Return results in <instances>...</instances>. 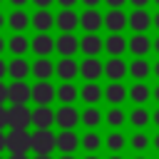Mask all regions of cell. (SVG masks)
<instances>
[{"label":"cell","mask_w":159,"mask_h":159,"mask_svg":"<svg viewBox=\"0 0 159 159\" xmlns=\"http://www.w3.org/2000/svg\"><path fill=\"white\" fill-rule=\"evenodd\" d=\"M132 5H137V10H144V5L149 2V0H129Z\"/></svg>","instance_id":"cell-43"},{"label":"cell","mask_w":159,"mask_h":159,"mask_svg":"<svg viewBox=\"0 0 159 159\" xmlns=\"http://www.w3.org/2000/svg\"><path fill=\"white\" fill-rule=\"evenodd\" d=\"M152 70H154V75H157V77H159V62H157V65H154V67H152Z\"/></svg>","instance_id":"cell-51"},{"label":"cell","mask_w":159,"mask_h":159,"mask_svg":"<svg viewBox=\"0 0 159 159\" xmlns=\"http://www.w3.org/2000/svg\"><path fill=\"white\" fill-rule=\"evenodd\" d=\"M5 99H7V87L0 82V107H2V102H5Z\"/></svg>","instance_id":"cell-40"},{"label":"cell","mask_w":159,"mask_h":159,"mask_svg":"<svg viewBox=\"0 0 159 159\" xmlns=\"http://www.w3.org/2000/svg\"><path fill=\"white\" fill-rule=\"evenodd\" d=\"M102 144H104V142H102V137H99L97 132H87V134L82 137V142H80V147H82L87 154H94Z\"/></svg>","instance_id":"cell-34"},{"label":"cell","mask_w":159,"mask_h":159,"mask_svg":"<svg viewBox=\"0 0 159 159\" xmlns=\"http://www.w3.org/2000/svg\"><path fill=\"white\" fill-rule=\"evenodd\" d=\"M57 149V137L50 129H37L32 134V152H37V157H50Z\"/></svg>","instance_id":"cell-1"},{"label":"cell","mask_w":159,"mask_h":159,"mask_svg":"<svg viewBox=\"0 0 159 159\" xmlns=\"http://www.w3.org/2000/svg\"><path fill=\"white\" fill-rule=\"evenodd\" d=\"M129 147H132L134 152H144V149H149V134H144V132H134V134L129 137Z\"/></svg>","instance_id":"cell-36"},{"label":"cell","mask_w":159,"mask_h":159,"mask_svg":"<svg viewBox=\"0 0 159 159\" xmlns=\"http://www.w3.org/2000/svg\"><path fill=\"white\" fill-rule=\"evenodd\" d=\"M57 97V89L50 82H37L32 87V99L37 102V107H50V102Z\"/></svg>","instance_id":"cell-6"},{"label":"cell","mask_w":159,"mask_h":159,"mask_svg":"<svg viewBox=\"0 0 159 159\" xmlns=\"http://www.w3.org/2000/svg\"><path fill=\"white\" fill-rule=\"evenodd\" d=\"M32 124H35L37 129H50V127L55 124V112H52L50 107H37V109H32Z\"/></svg>","instance_id":"cell-16"},{"label":"cell","mask_w":159,"mask_h":159,"mask_svg":"<svg viewBox=\"0 0 159 159\" xmlns=\"http://www.w3.org/2000/svg\"><path fill=\"white\" fill-rule=\"evenodd\" d=\"M127 47H129V42H127L122 35H109V37L104 40V50H107L112 57H119Z\"/></svg>","instance_id":"cell-23"},{"label":"cell","mask_w":159,"mask_h":159,"mask_svg":"<svg viewBox=\"0 0 159 159\" xmlns=\"http://www.w3.org/2000/svg\"><path fill=\"white\" fill-rule=\"evenodd\" d=\"M80 25L87 30V35H92V32H97V30L104 25V17H102L97 10H84V12L80 15Z\"/></svg>","instance_id":"cell-14"},{"label":"cell","mask_w":159,"mask_h":159,"mask_svg":"<svg viewBox=\"0 0 159 159\" xmlns=\"http://www.w3.org/2000/svg\"><path fill=\"white\" fill-rule=\"evenodd\" d=\"M10 159H27V154H10Z\"/></svg>","instance_id":"cell-49"},{"label":"cell","mask_w":159,"mask_h":159,"mask_svg":"<svg viewBox=\"0 0 159 159\" xmlns=\"http://www.w3.org/2000/svg\"><path fill=\"white\" fill-rule=\"evenodd\" d=\"M154 22V17H149V12L147 10H134L132 15H129V27L139 35V32H144V30H149V25Z\"/></svg>","instance_id":"cell-19"},{"label":"cell","mask_w":159,"mask_h":159,"mask_svg":"<svg viewBox=\"0 0 159 159\" xmlns=\"http://www.w3.org/2000/svg\"><path fill=\"white\" fill-rule=\"evenodd\" d=\"M10 2H12L15 7H20V10H22V5H25V2H30V0H10Z\"/></svg>","instance_id":"cell-45"},{"label":"cell","mask_w":159,"mask_h":159,"mask_svg":"<svg viewBox=\"0 0 159 159\" xmlns=\"http://www.w3.org/2000/svg\"><path fill=\"white\" fill-rule=\"evenodd\" d=\"M152 122L159 127V109H154V114H152Z\"/></svg>","instance_id":"cell-46"},{"label":"cell","mask_w":159,"mask_h":159,"mask_svg":"<svg viewBox=\"0 0 159 159\" xmlns=\"http://www.w3.org/2000/svg\"><path fill=\"white\" fill-rule=\"evenodd\" d=\"M2 149H7V134H2V129H0V152Z\"/></svg>","instance_id":"cell-42"},{"label":"cell","mask_w":159,"mask_h":159,"mask_svg":"<svg viewBox=\"0 0 159 159\" xmlns=\"http://www.w3.org/2000/svg\"><path fill=\"white\" fill-rule=\"evenodd\" d=\"M152 94H154V99H157V102H159V84H157V87H154V92H152Z\"/></svg>","instance_id":"cell-50"},{"label":"cell","mask_w":159,"mask_h":159,"mask_svg":"<svg viewBox=\"0 0 159 159\" xmlns=\"http://www.w3.org/2000/svg\"><path fill=\"white\" fill-rule=\"evenodd\" d=\"M2 50H5V40L0 37V52H2Z\"/></svg>","instance_id":"cell-55"},{"label":"cell","mask_w":159,"mask_h":159,"mask_svg":"<svg viewBox=\"0 0 159 159\" xmlns=\"http://www.w3.org/2000/svg\"><path fill=\"white\" fill-rule=\"evenodd\" d=\"M30 22H32V17H30V15L25 12V10H15V12H12L10 17H7V25H10V27H12V30H15L17 35H20V32H22V30H25V27H27Z\"/></svg>","instance_id":"cell-27"},{"label":"cell","mask_w":159,"mask_h":159,"mask_svg":"<svg viewBox=\"0 0 159 159\" xmlns=\"http://www.w3.org/2000/svg\"><path fill=\"white\" fill-rule=\"evenodd\" d=\"M52 50H55V40H52L47 32H37V37L32 40V52H35L37 57H47Z\"/></svg>","instance_id":"cell-15"},{"label":"cell","mask_w":159,"mask_h":159,"mask_svg":"<svg viewBox=\"0 0 159 159\" xmlns=\"http://www.w3.org/2000/svg\"><path fill=\"white\" fill-rule=\"evenodd\" d=\"M80 75H82L87 82H94V80H99V75H104V65H102L97 57H87V60L80 65Z\"/></svg>","instance_id":"cell-9"},{"label":"cell","mask_w":159,"mask_h":159,"mask_svg":"<svg viewBox=\"0 0 159 159\" xmlns=\"http://www.w3.org/2000/svg\"><path fill=\"white\" fill-rule=\"evenodd\" d=\"M84 159H99V157H97V154H87Z\"/></svg>","instance_id":"cell-56"},{"label":"cell","mask_w":159,"mask_h":159,"mask_svg":"<svg viewBox=\"0 0 159 159\" xmlns=\"http://www.w3.org/2000/svg\"><path fill=\"white\" fill-rule=\"evenodd\" d=\"M52 72H55V65H52L47 57H37V60H35V65H32V75L37 77V82H47V80L52 77Z\"/></svg>","instance_id":"cell-21"},{"label":"cell","mask_w":159,"mask_h":159,"mask_svg":"<svg viewBox=\"0 0 159 159\" xmlns=\"http://www.w3.org/2000/svg\"><path fill=\"white\" fill-rule=\"evenodd\" d=\"M154 2H157V5H159V0H154Z\"/></svg>","instance_id":"cell-61"},{"label":"cell","mask_w":159,"mask_h":159,"mask_svg":"<svg viewBox=\"0 0 159 159\" xmlns=\"http://www.w3.org/2000/svg\"><path fill=\"white\" fill-rule=\"evenodd\" d=\"M80 50H82L87 57H97V55L104 50V40L97 37L94 32H92V35H84V37L80 40Z\"/></svg>","instance_id":"cell-12"},{"label":"cell","mask_w":159,"mask_h":159,"mask_svg":"<svg viewBox=\"0 0 159 159\" xmlns=\"http://www.w3.org/2000/svg\"><path fill=\"white\" fill-rule=\"evenodd\" d=\"M5 124H7V109H2V107H0V129H2Z\"/></svg>","instance_id":"cell-39"},{"label":"cell","mask_w":159,"mask_h":159,"mask_svg":"<svg viewBox=\"0 0 159 159\" xmlns=\"http://www.w3.org/2000/svg\"><path fill=\"white\" fill-rule=\"evenodd\" d=\"M149 47H152V42H149V37H147L144 32H139V35H134V37L129 40V52L137 55V57H144V55L149 52Z\"/></svg>","instance_id":"cell-24"},{"label":"cell","mask_w":159,"mask_h":159,"mask_svg":"<svg viewBox=\"0 0 159 159\" xmlns=\"http://www.w3.org/2000/svg\"><path fill=\"white\" fill-rule=\"evenodd\" d=\"M127 72H129V67H127V62H124L122 57H112V60H107V65H104V75H107L112 82H119Z\"/></svg>","instance_id":"cell-13"},{"label":"cell","mask_w":159,"mask_h":159,"mask_svg":"<svg viewBox=\"0 0 159 159\" xmlns=\"http://www.w3.org/2000/svg\"><path fill=\"white\" fill-rule=\"evenodd\" d=\"M80 122H82V114H80L72 104H62V107L55 112V124H57L62 132H72Z\"/></svg>","instance_id":"cell-3"},{"label":"cell","mask_w":159,"mask_h":159,"mask_svg":"<svg viewBox=\"0 0 159 159\" xmlns=\"http://www.w3.org/2000/svg\"><path fill=\"white\" fill-rule=\"evenodd\" d=\"M109 159H124V157H119V154H112V157H109Z\"/></svg>","instance_id":"cell-58"},{"label":"cell","mask_w":159,"mask_h":159,"mask_svg":"<svg viewBox=\"0 0 159 159\" xmlns=\"http://www.w3.org/2000/svg\"><path fill=\"white\" fill-rule=\"evenodd\" d=\"M149 94H152V92H149V87H147L144 82H137V84L129 87V99H132L134 104H139V107L149 99Z\"/></svg>","instance_id":"cell-32"},{"label":"cell","mask_w":159,"mask_h":159,"mask_svg":"<svg viewBox=\"0 0 159 159\" xmlns=\"http://www.w3.org/2000/svg\"><path fill=\"white\" fill-rule=\"evenodd\" d=\"M127 97H129V89H127L122 82H109V84L104 87V99H107L109 104H114V107L122 104Z\"/></svg>","instance_id":"cell-11"},{"label":"cell","mask_w":159,"mask_h":159,"mask_svg":"<svg viewBox=\"0 0 159 159\" xmlns=\"http://www.w3.org/2000/svg\"><path fill=\"white\" fill-rule=\"evenodd\" d=\"M2 25H5V17H2V12H0V27H2Z\"/></svg>","instance_id":"cell-57"},{"label":"cell","mask_w":159,"mask_h":159,"mask_svg":"<svg viewBox=\"0 0 159 159\" xmlns=\"http://www.w3.org/2000/svg\"><path fill=\"white\" fill-rule=\"evenodd\" d=\"M152 122V117H149V109H144V107H137V109H132L129 112V124L137 129V132H142L147 124Z\"/></svg>","instance_id":"cell-26"},{"label":"cell","mask_w":159,"mask_h":159,"mask_svg":"<svg viewBox=\"0 0 159 159\" xmlns=\"http://www.w3.org/2000/svg\"><path fill=\"white\" fill-rule=\"evenodd\" d=\"M60 159H75V154H62Z\"/></svg>","instance_id":"cell-53"},{"label":"cell","mask_w":159,"mask_h":159,"mask_svg":"<svg viewBox=\"0 0 159 159\" xmlns=\"http://www.w3.org/2000/svg\"><path fill=\"white\" fill-rule=\"evenodd\" d=\"M7 47H10V52H12L15 57H22V55L32 47V42H30L25 35H12V37H10V42H7Z\"/></svg>","instance_id":"cell-28"},{"label":"cell","mask_w":159,"mask_h":159,"mask_svg":"<svg viewBox=\"0 0 159 159\" xmlns=\"http://www.w3.org/2000/svg\"><path fill=\"white\" fill-rule=\"evenodd\" d=\"M104 2H107V5L112 7V10H119V7H122V5L127 2V0H104Z\"/></svg>","instance_id":"cell-38"},{"label":"cell","mask_w":159,"mask_h":159,"mask_svg":"<svg viewBox=\"0 0 159 159\" xmlns=\"http://www.w3.org/2000/svg\"><path fill=\"white\" fill-rule=\"evenodd\" d=\"M7 149H10V154H27L32 149V134L27 129H10Z\"/></svg>","instance_id":"cell-2"},{"label":"cell","mask_w":159,"mask_h":159,"mask_svg":"<svg viewBox=\"0 0 159 159\" xmlns=\"http://www.w3.org/2000/svg\"><path fill=\"white\" fill-rule=\"evenodd\" d=\"M152 144H154V149H157V152H159V134H157V137H154V139H152Z\"/></svg>","instance_id":"cell-48"},{"label":"cell","mask_w":159,"mask_h":159,"mask_svg":"<svg viewBox=\"0 0 159 159\" xmlns=\"http://www.w3.org/2000/svg\"><path fill=\"white\" fill-rule=\"evenodd\" d=\"M77 97H80V89H77L72 82H65V84L57 87V99H60L62 104H72Z\"/></svg>","instance_id":"cell-31"},{"label":"cell","mask_w":159,"mask_h":159,"mask_svg":"<svg viewBox=\"0 0 159 159\" xmlns=\"http://www.w3.org/2000/svg\"><path fill=\"white\" fill-rule=\"evenodd\" d=\"M35 159H52V157H35Z\"/></svg>","instance_id":"cell-59"},{"label":"cell","mask_w":159,"mask_h":159,"mask_svg":"<svg viewBox=\"0 0 159 159\" xmlns=\"http://www.w3.org/2000/svg\"><path fill=\"white\" fill-rule=\"evenodd\" d=\"M30 124H32V112L25 104L7 109V127L10 129H27Z\"/></svg>","instance_id":"cell-4"},{"label":"cell","mask_w":159,"mask_h":159,"mask_svg":"<svg viewBox=\"0 0 159 159\" xmlns=\"http://www.w3.org/2000/svg\"><path fill=\"white\" fill-rule=\"evenodd\" d=\"M55 72L60 75V80H65V82H72V80L80 75V65H77L72 57H62V60L55 65Z\"/></svg>","instance_id":"cell-10"},{"label":"cell","mask_w":159,"mask_h":159,"mask_svg":"<svg viewBox=\"0 0 159 159\" xmlns=\"http://www.w3.org/2000/svg\"><path fill=\"white\" fill-rule=\"evenodd\" d=\"M27 99H32V87L25 84V82H12L7 87V102L12 107H20V104H27Z\"/></svg>","instance_id":"cell-5"},{"label":"cell","mask_w":159,"mask_h":159,"mask_svg":"<svg viewBox=\"0 0 159 159\" xmlns=\"http://www.w3.org/2000/svg\"><path fill=\"white\" fill-rule=\"evenodd\" d=\"M104 25H107V30H109L112 35H119V32L129 25V17H127L122 10H109V12L104 15Z\"/></svg>","instance_id":"cell-8"},{"label":"cell","mask_w":159,"mask_h":159,"mask_svg":"<svg viewBox=\"0 0 159 159\" xmlns=\"http://www.w3.org/2000/svg\"><path fill=\"white\" fill-rule=\"evenodd\" d=\"M104 122H107V124H109V127L117 132V129H119V127L127 122V114H124V109H119V107H112V109L104 114Z\"/></svg>","instance_id":"cell-35"},{"label":"cell","mask_w":159,"mask_h":159,"mask_svg":"<svg viewBox=\"0 0 159 159\" xmlns=\"http://www.w3.org/2000/svg\"><path fill=\"white\" fill-rule=\"evenodd\" d=\"M80 137L75 134V132H60L57 134V149L62 152V154H75V149L80 147Z\"/></svg>","instance_id":"cell-17"},{"label":"cell","mask_w":159,"mask_h":159,"mask_svg":"<svg viewBox=\"0 0 159 159\" xmlns=\"http://www.w3.org/2000/svg\"><path fill=\"white\" fill-rule=\"evenodd\" d=\"M32 2L37 5V10H47V7H50V5L55 2V0H32Z\"/></svg>","instance_id":"cell-37"},{"label":"cell","mask_w":159,"mask_h":159,"mask_svg":"<svg viewBox=\"0 0 159 159\" xmlns=\"http://www.w3.org/2000/svg\"><path fill=\"white\" fill-rule=\"evenodd\" d=\"M0 2H2V0H0Z\"/></svg>","instance_id":"cell-62"},{"label":"cell","mask_w":159,"mask_h":159,"mask_svg":"<svg viewBox=\"0 0 159 159\" xmlns=\"http://www.w3.org/2000/svg\"><path fill=\"white\" fill-rule=\"evenodd\" d=\"M80 97H82V99H84L89 107H94V104H97V102L104 97V89H102L97 82H87V84L80 89Z\"/></svg>","instance_id":"cell-22"},{"label":"cell","mask_w":159,"mask_h":159,"mask_svg":"<svg viewBox=\"0 0 159 159\" xmlns=\"http://www.w3.org/2000/svg\"><path fill=\"white\" fill-rule=\"evenodd\" d=\"M55 25L62 30V32H72L77 25H80V15L75 10H62L57 17H55Z\"/></svg>","instance_id":"cell-18"},{"label":"cell","mask_w":159,"mask_h":159,"mask_svg":"<svg viewBox=\"0 0 159 159\" xmlns=\"http://www.w3.org/2000/svg\"><path fill=\"white\" fill-rule=\"evenodd\" d=\"M30 72H32V67H30L22 57H15V60L7 65V75H10L15 82H25V77H27Z\"/></svg>","instance_id":"cell-20"},{"label":"cell","mask_w":159,"mask_h":159,"mask_svg":"<svg viewBox=\"0 0 159 159\" xmlns=\"http://www.w3.org/2000/svg\"><path fill=\"white\" fill-rule=\"evenodd\" d=\"M55 50H57L62 57H72V55L80 50V40H77L72 32H62V35L55 40Z\"/></svg>","instance_id":"cell-7"},{"label":"cell","mask_w":159,"mask_h":159,"mask_svg":"<svg viewBox=\"0 0 159 159\" xmlns=\"http://www.w3.org/2000/svg\"><path fill=\"white\" fill-rule=\"evenodd\" d=\"M149 72H152V67H149V62H147V60H142V57H137V60L129 65V75H132L137 82L147 80V77H149Z\"/></svg>","instance_id":"cell-30"},{"label":"cell","mask_w":159,"mask_h":159,"mask_svg":"<svg viewBox=\"0 0 159 159\" xmlns=\"http://www.w3.org/2000/svg\"><path fill=\"white\" fill-rule=\"evenodd\" d=\"M84 5H87V10H94V5H99L102 0H82Z\"/></svg>","instance_id":"cell-44"},{"label":"cell","mask_w":159,"mask_h":159,"mask_svg":"<svg viewBox=\"0 0 159 159\" xmlns=\"http://www.w3.org/2000/svg\"><path fill=\"white\" fill-rule=\"evenodd\" d=\"M102 119H104V117H102V112H99L97 107H87V109L82 112V124L87 127V132H94Z\"/></svg>","instance_id":"cell-29"},{"label":"cell","mask_w":159,"mask_h":159,"mask_svg":"<svg viewBox=\"0 0 159 159\" xmlns=\"http://www.w3.org/2000/svg\"><path fill=\"white\" fill-rule=\"evenodd\" d=\"M57 2H60V5L65 7V10H72V5H75L77 0H57Z\"/></svg>","instance_id":"cell-41"},{"label":"cell","mask_w":159,"mask_h":159,"mask_svg":"<svg viewBox=\"0 0 159 159\" xmlns=\"http://www.w3.org/2000/svg\"><path fill=\"white\" fill-rule=\"evenodd\" d=\"M154 50H157V52H159V37H157V40H154Z\"/></svg>","instance_id":"cell-54"},{"label":"cell","mask_w":159,"mask_h":159,"mask_svg":"<svg viewBox=\"0 0 159 159\" xmlns=\"http://www.w3.org/2000/svg\"><path fill=\"white\" fill-rule=\"evenodd\" d=\"M5 72H7V65L0 60V80H2V75H5Z\"/></svg>","instance_id":"cell-47"},{"label":"cell","mask_w":159,"mask_h":159,"mask_svg":"<svg viewBox=\"0 0 159 159\" xmlns=\"http://www.w3.org/2000/svg\"><path fill=\"white\" fill-rule=\"evenodd\" d=\"M32 25H35L37 32H47V30L55 25V17H52L50 10H37V12L32 15Z\"/></svg>","instance_id":"cell-25"},{"label":"cell","mask_w":159,"mask_h":159,"mask_svg":"<svg viewBox=\"0 0 159 159\" xmlns=\"http://www.w3.org/2000/svg\"><path fill=\"white\" fill-rule=\"evenodd\" d=\"M134 159H147V157H134Z\"/></svg>","instance_id":"cell-60"},{"label":"cell","mask_w":159,"mask_h":159,"mask_svg":"<svg viewBox=\"0 0 159 159\" xmlns=\"http://www.w3.org/2000/svg\"><path fill=\"white\" fill-rule=\"evenodd\" d=\"M124 144H127V139H124L122 132H109V134L104 137V147H107L112 154H119V152L124 149Z\"/></svg>","instance_id":"cell-33"},{"label":"cell","mask_w":159,"mask_h":159,"mask_svg":"<svg viewBox=\"0 0 159 159\" xmlns=\"http://www.w3.org/2000/svg\"><path fill=\"white\" fill-rule=\"evenodd\" d=\"M154 25H157V30H159V12L154 15Z\"/></svg>","instance_id":"cell-52"}]
</instances>
